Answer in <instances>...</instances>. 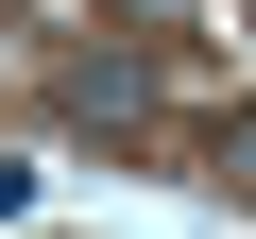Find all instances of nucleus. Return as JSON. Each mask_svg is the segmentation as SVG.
I'll list each match as a JSON object with an SVG mask.
<instances>
[{
    "label": "nucleus",
    "instance_id": "1",
    "mask_svg": "<svg viewBox=\"0 0 256 239\" xmlns=\"http://www.w3.org/2000/svg\"><path fill=\"white\" fill-rule=\"evenodd\" d=\"M68 120H86V137H137V120H154V52H120V34H102V52L68 68Z\"/></svg>",
    "mask_w": 256,
    "mask_h": 239
},
{
    "label": "nucleus",
    "instance_id": "2",
    "mask_svg": "<svg viewBox=\"0 0 256 239\" xmlns=\"http://www.w3.org/2000/svg\"><path fill=\"white\" fill-rule=\"evenodd\" d=\"M205 154H222V188H256V102L222 120V137H205Z\"/></svg>",
    "mask_w": 256,
    "mask_h": 239
}]
</instances>
